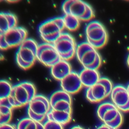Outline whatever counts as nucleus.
Segmentation results:
<instances>
[{"instance_id": "obj_1", "label": "nucleus", "mask_w": 129, "mask_h": 129, "mask_svg": "<svg viewBox=\"0 0 129 129\" xmlns=\"http://www.w3.org/2000/svg\"><path fill=\"white\" fill-rule=\"evenodd\" d=\"M51 109L47 115V120L57 122L62 125L69 123L72 119V98L71 95L61 90L53 92L49 99Z\"/></svg>"}, {"instance_id": "obj_2", "label": "nucleus", "mask_w": 129, "mask_h": 129, "mask_svg": "<svg viewBox=\"0 0 129 129\" xmlns=\"http://www.w3.org/2000/svg\"><path fill=\"white\" fill-rule=\"evenodd\" d=\"M35 86L29 82H23L13 86L7 98L11 105L14 108L21 107L28 104L36 95Z\"/></svg>"}, {"instance_id": "obj_3", "label": "nucleus", "mask_w": 129, "mask_h": 129, "mask_svg": "<svg viewBox=\"0 0 129 129\" xmlns=\"http://www.w3.org/2000/svg\"><path fill=\"white\" fill-rule=\"evenodd\" d=\"M76 56L84 68L97 70L102 64L101 57L94 47L87 42H83L77 46Z\"/></svg>"}, {"instance_id": "obj_4", "label": "nucleus", "mask_w": 129, "mask_h": 129, "mask_svg": "<svg viewBox=\"0 0 129 129\" xmlns=\"http://www.w3.org/2000/svg\"><path fill=\"white\" fill-rule=\"evenodd\" d=\"M38 45L34 40L27 38L19 46L16 53V60L21 68L27 70L34 64L37 59Z\"/></svg>"}, {"instance_id": "obj_5", "label": "nucleus", "mask_w": 129, "mask_h": 129, "mask_svg": "<svg viewBox=\"0 0 129 129\" xmlns=\"http://www.w3.org/2000/svg\"><path fill=\"white\" fill-rule=\"evenodd\" d=\"M97 114L104 124L115 129L119 127L123 122V116L120 111L112 103L104 102L100 104Z\"/></svg>"}, {"instance_id": "obj_6", "label": "nucleus", "mask_w": 129, "mask_h": 129, "mask_svg": "<svg viewBox=\"0 0 129 129\" xmlns=\"http://www.w3.org/2000/svg\"><path fill=\"white\" fill-rule=\"evenodd\" d=\"M64 28L63 18L55 17L42 23L38 27V32L45 42L53 43L62 33Z\"/></svg>"}, {"instance_id": "obj_7", "label": "nucleus", "mask_w": 129, "mask_h": 129, "mask_svg": "<svg viewBox=\"0 0 129 129\" xmlns=\"http://www.w3.org/2000/svg\"><path fill=\"white\" fill-rule=\"evenodd\" d=\"M62 9L65 14L74 16L81 21H89L94 17L91 6L80 0L65 1L62 4Z\"/></svg>"}, {"instance_id": "obj_8", "label": "nucleus", "mask_w": 129, "mask_h": 129, "mask_svg": "<svg viewBox=\"0 0 129 129\" xmlns=\"http://www.w3.org/2000/svg\"><path fill=\"white\" fill-rule=\"evenodd\" d=\"M28 105L29 117L43 124L51 109L49 100L42 95H36Z\"/></svg>"}, {"instance_id": "obj_9", "label": "nucleus", "mask_w": 129, "mask_h": 129, "mask_svg": "<svg viewBox=\"0 0 129 129\" xmlns=\"http://www.w3.org/2000/svg\"><path fill=\"white\" fill-rule=\"evenodd\" d=\"M85 34L87 42L95 49L103 47L108 41V33L104 26L98 21H92L87 25Z\"/></svg>"}, {"instance_id": "obj_10", "label": "nucleus", "mask_w": 129, "mask_h": 129, "mask_svg": "<svg viewBox=\"0 0 129 129\" xmlns=\"http://www.w3.org/2000/svg\"><path fill=\"white\" fill-rule=\"evenodd\" d=\"M113 88L112 83L110 80L101 77L96 84L87 88L86 97L91 102H99L110 95Z\"/></svg>"}, {"instance_id": "obj_11", "label": "nucleus", "mask_w": 129, "mask_h": 129, "mask_svg": "<svg viewBox=\"0 0 129 129\" xmlns=\"http://www.w3.org/2000/svg\"><path fill=\"white\" fill-rule=\"evenodd\" d=\"M52 44L61 59L69 60L76 54L77 46L73 37L68 33L62 32Z\"/></svg>"}, {"instance_id": "obj_12", "label": "nucleus", "mask_w": 129, "mask_h": 129, "mask_svg": "<svg viewBox=\"0 0 129 129\" xmlns=\"http://www.w3.org/2000/svg\"><path fill=\"white\" fill-rule=\"evenodd\" d=\"M27 30L21 27H16L0 34V47L5 50L20 46L27 39Z\"/></svg>"}, {"instance_id": "obj_13", "label": "nucleus", "mask_w": 129, "mask_h": 129, "mask_svg": "<svg viewBox=\"0 0 129 129\" xmlns=\"http://www.w3.org/2000/svg\"><path fill=\"white\" fill-rule=\"evenodd\" d=\"M36 57L42 64L48 67H52L61 60L53 44L47 42L38 44Z\"/></svg>"}, {"instance_id": "obj_14", "label": "nucleus", "mask_w": 129, "mask_h": 129, "mask_svg": "<svg viewBox=\"0 0 129 129\" xmlns=\"http://www.w3.org/2000/svg\"><path fill=\"white\" fill-rule=\"evenodd\" d=\"M112 103L121 111H129V94L126 88L117 85L113 87L110 94Z\"/></svg>"}, {"instance_id": "obj_15", "label": "nucleus", "mask_w": 129, "mask_h": 129, "mask_svg": "<svg viewBox=\"0 0 129 129\" xmlns=\"http://www.w3.org/2000/svg\"><path fill=\"white\" fill-rule=\"evenodd\" d=\"M60 87L63 91L69 94L78 92L82 87L79 75L72 71L60 81Z\"/></svg>"}, {"instance_id": "obj_16", "label": "nucleus", "mask_w": 129, "mask_h": 129, "mask_svg": "<svg viewBox=\"0 0 129 129\" xmlns=\"http://www.w3.org/2000/svg\"><path fill=\"white\" fill-rule=\"evenodd\" d=\"M50 72L53 78L60 81L72 72V68L68 61L61 59L51 67Z\"/></svg>"}, {"instance_id": "obj_17", "label": "nucleus", "mask_w": 129, "mask_h": 129, "mask_svg": "<svg viewBox=\"0 0 129 129\" xmlns=\"http://www.w3.org/2000/svg\"><path fill=\"white\" fill-rule=\"evenodd\" d=\"M79 75L82 85L88 88L96 84L101 78L97 70L90 69L84 68Z\"/></svg>"}, {"instance_id": "obj_18", "label": "nucleus", "mask_w": 129, "mask_h": 129, "mask_svg": "<svg viewBox=\"0 0 129 129\" xmlns=\"http://www.w3.org/2000/svg\"><path fill=\"white\" fill-rule=\"evenodd\" d=\"M17 18L13 14L9 12L0 13V34L17 27Z\"/></svg>"}, {"instance_id": "obj_19", "label": "nucleus", "mask_w": 129, "mask_h": 129, "mask_svg": "<svg viewBox=\"0 0 129 129\" xmlns=\"http://www.w3.org/2000/svg\"><path fill=\"white\" fill-rule=\"evenodd\" d=\"M13 109L8 98L0 99V125L10 122L12 117Z\"/></svg>"}, {"instance_id": "obj_20", "label": "nucleus", "mask_w": 129, "mask_h": 129, "mask_svg": "<svg viewBox=\"0 0 129 129\" xmlns=\"http://www.w3.org/2000/svg\"><path fill=\"white\" fill-rule=\"evenodd\" d=\"M17 129H44L43 124L30 118L22 119L18 122Z\"/></svg>"}, {"instance_id": "obj_21", "label": "nucleus", "mask_w": 129, "mask_h": 129, "mask_svg": "<svg viewBox=\"0 0 129 129\" xmlns=\"http://www.w3.org/2000/svg\"><path fill=\"white\" fill-rule=\"evenodd\" d=\"M65 28L70 31L77 30L80 26V20L76 17L71 15L65 14L62 17Z\"/></svg>"}, {"instance_id": "obj_22", "label": "nucleus", "mask_w": 129, "mask_h": 129, "mask_svg": "<svg viewBox=\"0 0 129 129\" xmlns=\"http://www.w3.org/2000/svg\"><path fill=\"white\" fill-rule=\"evenodd\" d=\"M13 86L6 80L0 81V99L7 98L10 95Z\"/></svg>"}, {"instance_id": "obj_23", "label": "nucleus", "mask_w": 129, "mask_h": 129, "mask_svg": "<svg viewBox=\"0 0 129 129\" xmlns=\"http://www.w3.org/2000/svg\"><path fill=\"white\" fill-rule=\"evenodd\" d=\"M44 129H63V125L54 121L47 120L43 123Z\"/></svg>"}, {"instance_id": "obj_24", "label": "nucleus", "mask_w": 129, "mask_h": 129, "mask_svg": "<svg viewBox=\"0 0 129 129\" xmlns=\"http://www.w3.org/2000/svg\"><path fill=\"white\" fill-rule=\"evenodd\" d=\"M0 129H17V127L16 128L13 125L7 123L0 125Z\"/></svg>"}, {"instance_id": "obj_25", "label": "nucleus", "mask_w": 129, "mask_h": 129, "mask_svg": "<svg viewBox=\"0 0 129 129\" xmlns=\"http://www.w3.org/2000/svg\"><path fill=\"white\" fill-rule=\"evenodd\" d=\"M96 129H115L114 128H112L111 127H110L108 125H106L104 124L101 125L100 126H98Z\"/></svg>"}, {"instance_id": "obj_26", "label": "nucleus", "mask_w": 129, "mask_h": 129, "mask_svg": "<svg viewBox=\"0 0 129 129\" xmlns=\"http://www.w3.org/2000/svg\"><path fill=\"white\" fill-rule=\"evenodd\" d=\"M71 129H84L82 127L80 126H74L73 127H72Z\"/></svg>"}, {"instance_id": "obj_27", "label": "nucleus", "mask_w": 129, "mask_h": 129, "mask_svg": "<svg viewBox=\"0 0 129 129\" xmlns=\"http://www.w3.org/2000/svg\"><path fill=\"white\" fill-rule=\"evenodd\" d=\"M126 63H127V66H128L129 67V54L127 57V59H126Z\"/></svg>"}, {"instance_id": "obj_28", "label": "nucleus", "mask_w": 129, "mask_h": 129, "mask_svg": "<svg viewBox=\"0 0 129 129\" xmlns=\"http://www.w3.org/2000/svg\"><path fill=\"white\" fill-rule=\"evenodd\" d=\"M126 89H127V92H128V94H129V84L127 85V87H126Z\"/></svg>"}]
</instances>
